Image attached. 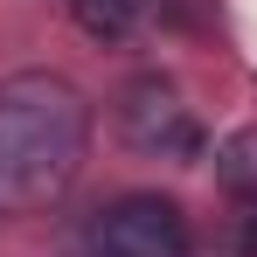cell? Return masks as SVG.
<instances>
[{
    "mask_svg": "<svg viewBox=\"0 0 257 257\" xmlns=\"http://www.w3.org/2000/svg\"><path fill=\"white\" fill-rule=\"evenodd\" d=\"M90 160V97L63 70L0 77V215H49Z\"/></svg>",
    "mask_w": 257,
    "mask_h": 257,
    "instance_id": "6da1fadb",
    "label": "cell"
},
{
    "mask_svg": "<svg viewBox=\"0 0 257 257\" xmlns=\"http://www.w3.org/2000/svg\"><path fill=\"white\" fill-rule=\"evenodd\" d=\"M70 257H195V229L174 195L132 188V195H111L84 215Z\"/></svg>",
    "mask_w": 257,
    "mask_h": 257,
    "instance_id": "7a4b0ae2",
    "label": "cell"
},
{
    "mask_svg": "<svg viewBox=\"0 0 257 257\" xmlns=\"http://www.w3.org/2000/svg\"><path fill=\"white\" fill-rule=\"evenodd\" d=\"M118 132H125L132 153H146V160H202V125H195V111H188V97L174 77L160 70H146V77H132L118 90Z\"/></svg>",
    "mask_w": 257,
    "mask_h": 257,
    "instance_id": "3957f363",
    "label": "cell"
},
{
    "mask_svg": "<svg viewBox=\"0 0 257 257\" xmlns=\"http://www.w3.org/2000/svg\"><path fill=\"white\" fill-rule=\"evenodd\" d=\"M146 14H153V0H70V21L84 28L90 42H125V35H139L146 28Z\"/></svg>",
    "mask_w": 257,
    "mask_h": 257,
    "instance_id": "277c9868",
    "label": "cell"
},
{
    "mask_svg": "<svg viewBox=\"0 0 257 257\" xmlns=\"http://www.w3.org/2000/svg\"><path fill=\"white\" fill-rule=\"evenodd\" d=\"M215 181H222L236 202H257V125L229 132V139L215 146Z\"/></svg>",
    "mask_w": 257,
    "mask_h": 257,
    "instance_id": "5b68a950",
    "label": "cell"
},
{
    "mask_svg": "<svg viewBox=\"0 0 257 257\" xmlns=\"http://www.w3.org/2000/svg\"><path fill=\"white\" fill-rule=\"evenodd\" d=\"M236 257H257V202L236 215Z\"/></svg>",
    "mask_w": 257,
    "mask_h": 257,
    "instance_id": "8992f818",
    "label": "cell"
}]
</instances>
